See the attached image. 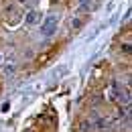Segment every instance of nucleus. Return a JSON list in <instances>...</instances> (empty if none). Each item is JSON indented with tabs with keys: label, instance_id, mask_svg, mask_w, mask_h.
<instances>
[{
	"label": "nucleus",
	"instance_id": "5",
	"mask_svg": "<svg viewBox=\"0 0 132 132\" xmlns=\"http://www.w3.org/2000/svg\"><path fill=\"white\" fill-rule=\"evenodd\" d=\"M87 10H92V2H89V0H81V4H79V12H87Z\"/></svg>",
	"mask_w": 132,
	"mask_h": 132
},
{
	"label": "nucleus",
	"instance_id": "3",
	"mask_svg": "<svg viewBox=\"0 0 132 132\" xmlns=\"http://www.w3.org/2000/svg\"><path fill=\"white\" fill-rule=\"evenodd\" d=\"M94 130V122L92 120H81L79 122V132H92Z\"/></svg>",
	"mask_w": 132,
	"mask_h": 132
},
{
	"label": "nucleus",
	"instance_id": "6",
	"mask_svg": "<svg viewBox=\"0 0 132 132\" xmlns=\"http://www.w3.org/2000/svg\"><path fill=\"white\" fill-rule=\"evenodd\" d=\"M71 27H73L75 31L81 29V27H83V20H81V18H73V20H71Z\"/></svg>",
	"mask_w": 132,
	"mask_h": 132
},
{
	"label": "nucleus",
	"instance_id": "1",
	"mask_svg": "<svg viewBox=\"0 0 132 132\" xmlns=\"http://www.w3.org/2000/svg\"><path fill=\"white\" fill-rule=\"evenodd\" d=\"M57 14H49V16L45 18V22L41 24V35H45V37H51V35L55 33V29H57Z\"/></svg>",
	"mask_w": 132,
	"mask_h": 132
},
{
	"label": "nucleus",
	"instance_id": "7",
	"mask_svg": "<svg viewBox=\"0 0 132 132\" xmlns=\"http://www.w3.org/2000/svg\"><path fill=\"white\" fill-rule=\"evenodd\" d=\"M27 2H29V0H18V4H27Z\"/></svg>",
	"mask_w": 132,
	"mask_h": 132
},
{
	"label": "nucleus",
	"instance_id": "4",
	"mask_svg": "<svg viewBox=\"0 0 132 132\" xmlns=\"http://www.w3.org/2000/svg\"><path fill=\"white\" fill-rule=\"evenodd\" d=\"M37 18H39V12L31 10V12L24 16V24H35V22H37Z\"/></svg>",
	"mask_w": 132,
	"mask_h": 132
},
{
	"label": "nucleus",
	"instance_id": "2",
	"mask_svg": "<svg viewBox=\"0 0 132 132\" xmlns=\"http://www.w3.org/2000/svg\"><path fill=\"white\" fill-rule=\"evenodd\" d=\"M94 126H98L100 130H108V128H112V120L110 118H100L98 124H94Z\"/></svg>",
	"mask_w": 132,
	"mask_h": 132
}]
</instances>
